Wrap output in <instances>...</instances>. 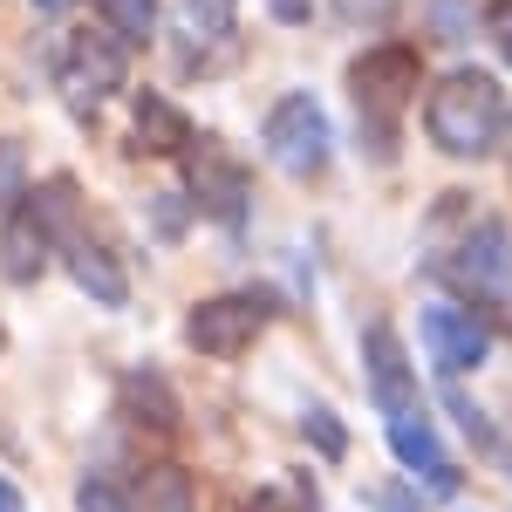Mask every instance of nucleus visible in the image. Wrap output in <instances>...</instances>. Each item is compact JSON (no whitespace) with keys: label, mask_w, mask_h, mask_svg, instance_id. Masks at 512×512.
<instances>
[{"label":"nucleus","mask_w":512,"mask_h":512,"mask_svg":"<svg viewBox=\"0 0 512 512\" xmlns=\"http://www.w3.org/2000/svg\"><path fill=\"white\" fill-rule=\"evenodd\" d=\"M499 123H506V96L485 69H458L431 89L424 103V130L444 158H485L499 144Z\"/></svg>","instance_id":"nucleus-1"},{"label":"nucleus","mask_w":512,"mask_h":512,"mask_svg":"<svg viewBox=\"0 0 512 512\" xmlns=\"http://www.w3.org/2000/svg\"><path fill=\"white\" fill-rule=\"evenodd\" d=\"M69 212H76V185H69V178H48V185L7 219V233H0V274L35 280L41 267H48V239L69 226Z\"/></svg>","instance_id":"nucleus-2"},{"label":"nucleus","mask_w":512,"mask_h":512,"mask_svg":"<svg viewBox=\"0 0 512 512\" xmlns=\"http://www.w3.org/2000/svg\"><path fill=\"white\" fill-rule=\"evenodd\" d=\"M328 151H335V130H328V110H321L308 89L280 96L274 110H267V158H274L287 178L328 171Z\"/></svg>","instance_id":"nucleus-3"},{"label":"nucleus","mask_w":512,"mask_h":512,"mask_svg":"<svg viewBox=\"0 0 512 512\" xmlns=\"http://www.w3.org/2000/svg\"><path fill=\"white\" fill-rule=\"evenodd\" d=\"M267 294H219V301H198L185 315V342H192L205 362H233V355L253 349V335L267 328Z\"/></svg>","instance_id":"nucleus-4"},{"label":"nucleus","mask_w":512,"mask_h":512,"mask_svg":"<svg viewBox=\"0 0 512 512\" xmlns=\"http://www.w3.org/2000/svg\"><path fill=\"white\" fill-rule=\"evenodd\" d=\"M417 48H403V41H383V48H369L362 62L349 69V89H355V110L362 117H376L383 130L396 123V110L417 96Z\"/></svg>","instance_id":"nucleus-5"},{"label":"nucleus","mask_w":512,"mask_h":512,"mask_svg":"<svg viewBox=\"0 0 512 512\" xmlns=\"http://www.w3.org/2000/svg\"><path fill=\"white\" fill-rule=\"evenodd\" d=\"M130 76V55H123L117 35H69V55H62V89H69V103L76 110H96V103H110Z\"/></svg>","instance_id":"nucleus-6"},{"label":"nucleus","mask_w":512,"mask_h":512,"mask_svg":"<svg viewBox=\"0 0 512 512\" xmlns=\"http://www.w3.org/2000/svg\"><path fill=\"white\" fill-rule=\"evenodd\" d=\"M417 335H424V355H431L444 376H465V369H478V362L492 355L485 321H478L472 308H458V301H431L424 321H417Z\"/></svg>","instance_id":"nucleus-7"},{"label":"nucleus","mask_w":512,"mask_h":512,"mask_svg":"<svg viewBox=\"0 0 512 512\" xmlns=\"http://www.w3.org/2000/svg\"><path fill=\"white\" fill-rule=\"evenodd\" d=\"M390 451L403 458L410 478H424L431 499H451V492H458V472H451V458H444V444H437V424L424 410H396L390 417Z\"/></svg>","instance_id":"nucleus-8"},{"label":"nucleus","mask_w":512,"mask_h":512,"mask_svg":"<svg viewBox=\"0 0 512 512\" xmlns=\"http://www.w3.org/2000/svg\"><path fill=\"white\" fill-rule=\"evenodd\" d=\"M362 362H369V390L383 410H417V383H410V362H403V342H396L390 321H369V335H362Z\"/></svg>","instance_id":"nucleus-9"},{"label":"nucleus","mask_w":512,"mask_h":512,"mask_svg":"<svg viewBox=\"0 0 512 512\" xmlns=\"http://www.w3.org/2000/svg\"><path fill=\"white\" fill-rule=\"evenodd\" d=\"M465 260H458V274L472 280V287H485V294H506L512 287V233L506 226H478V233H465V246H458Z\"/></svg>","instance_id":"nucleus-10"},{"label":"nucleus","mask_w":512,"mask_h":512,"mask_svg":"<svg viewBox=\"0 0 512 512\" xmlns=\"http://www.w3.org/2000/svg\"><path fill=\"white\" fill-rule=\"evenodd\" d=\"M69 280H76L96 308H123V301H130L123 267L110 260V246H96V239H76V246H69Z\"/></svg>","instance_id":"nucleus-11"},{"label":"nucleus","mask_w":512,"mask_h":512,"mask_svg":"<svg viewBox=\"0 0 512 512\" xmlns=\"http://www.w3.org/2000/svg\"><path fill=\"white\" fill-rule=\"evenodd\" d=\"M123 410L137 424H151V431H178V396H171V383L158 369H130L123 376Z\"/></svg>","instance_id":"nucleus-12"},{"label":"nucleus","mask_w":512,"mask_h":512,"mask_svg":"<svg viewBox=\"0 0 512 512\" xmlns=\"http://www.w3.org/2000/svg\"><path fill=\"white\" fill-rule=\"evenodd\" d=\"M137 137H144V151H158V158H178V151L192 144V123L178 117L164 96H151V89H144V96H137Z\"/></svg>","instance_id":"nucleus-13"},{"label":"nucleus","mask_w":512,"mask_h":512,"mask_svg":"<svg viewBox=\"0 0 512 512\" xmlns=\"http://www.w3.org/2000/svg\"><path fill=\"white\" fill-rule=\"evenodd\" d=\"M130 512H198L192 478L178 472V465H158V472H144V485H137Z\"/></svg>","instance_id":"nucleus-14"},{"label":"nucleus","mask_w":512,"mask_h":512,"mask_svg":"<svg viewBox=\"0 0 512 512\" xmlns=\"http://www.w3.org/2000/svg\"><path fill=\"white\" fill-rule=\"evenodd\" d=\"M205 171H198V198L219 212V219H239V198H246V178H239V164H226L219 151H198Z\"/></svg>","instance_id":"nucleus-15"},{"label":"nucleus","mask_w":512,"mask_h":512,"mask_svg":"<svg viewBox=\"0 0 512 512\" xmlns=\"http://www.w3.org/2000/svg\"><path fill=\"white\" fill-rule=\"evenodd\" d=\"M178 35L205 48V41H233V0H178Z\"/></svg>","instance_id":"nucleus-16"},{"label":"nucleus","mask_w":512,"mask_h":512,"mask_svg":"<svg viewBox=\"0 0 512 512\" xmlns=\"http://www.w3.org/2000/svg\"><path fill=\"white\" fill-rule=\"evenodd\" d=\"M96 7H103V21L117 28V41H144L151 21H158V0H96Z\"/></svg>","instance_id":"nucleus-17"},{"label":"nucleus","mask_w":512,"mask_h":512,"mask_svg":"<svg viewBox=\"0 0 512 512\" xmlns=\"http://www.w3.org/2000/svg\"><path fill=\"white\" fill-rule=\"evenodd\" d=\"M308 437L321 444V458H342V451H349V437H342V424H335V410H308Z\"/></svg>","instance_id":"nucleus-18"},{"label":"nucleus","mask_w":512,"mask_h":512,"mask_svg":"<svg viewBox=\"0 0 512 512\" xmlns=\"http://www.w3.org/2000/svg\"><path fill=\"white\" fill-rule=\"evenodd\" d=\"M76 506H82V512H130V499H123L117 485H103V478H89V485L76 492Z\"/></svg>","instance_id":"nucleus-19"},{"label":"nucleus","mask_w":512,"mask_h":512,"mask_svg":"<svg viewBox=\"0 0 512 512\" xmlns=\"http://www.w3.org/2000/svg\"><path fill=\"white\" fill-rule=\"evenodd\" d=\"M342 7V21H362V28H383L396 14V0H335Z\"/></svg>","instance_id":"nucleus-20"},{"label":"nucleus","mask_w":512,"mask_h":512,"mask_svg":"<svg viewBox=\"0 0 512 512\" xmlns=\"http://www.w3.org/2000/svg\"><path fill=\"white\" fill-rule=\"evenodd\" d=\"M485 28H492V41L506 48V62H512V0H492L485 7Z\"/></svg>","instance_id":"nucleus-21"},{"label":"nucleus","mask_w":512,"mask_h":512,"mask_svg":"<svg viewBox=\"0 0 512 512\" xmlns=\"http://www.w3.org/2000/svg\"><path fill=\"white\" fill-rule=\"evenodd\" d=\"M7 198H21V151L14 144H0V205Z\"/></svg>","instance_id":"nucleus-22"},{"label":"nucleus","mask_w":512,"mask_h":512,"mask_svg":"<svg viewBox=\"0 0 512 512\" xmlns=\"http://www.w3.org/2000/svg\"><path fill=\"white\" fill-rule=\"evenodd\" d=\"M274 14L280 21H308V0H274Z\"/></svg>","instance_id":"nucleus-23"},{"label":"nucleus","mask_w":512,"mask_h":512,"mask_svg":"<svg viewBox=\"0 0 512 512\" xmlns=\"http://www.w3.org/2000/svg\"><path fill=\"white\" fill-rule=\"evenodd\" d=\"M0 512H21V492H14L7 478H0Z\"/></svg>","instance_id":"nucleus-24"},{"label":"nucleus","mask_w":512,"mask_h":512,"mask_svg":"<svg viewBox=\"0 0 512 512\" xmlns=\"http://www.w3.org/2000/svg\"><path fill=\"white\" fill-rule=\"evenodd\" d=\"M35 7H41V14H62V7H69V0H35Z\"/></svg>","instance_id":"nucleus-25"},{"label":"nucleus","mask_w":512,"mask_h":512,"mask_svg":"<svg viewBox=\"0 0 512 512\" xmlns=\"http://www.w3.org/2000/svg\"><path fill=\"white\" fill-rule=\"evenodd\" d=\"M0 349H7V328H0Z\"/></svg>","instance_id":"nucleus-26"}]
</instances>
